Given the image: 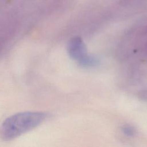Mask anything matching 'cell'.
<instances>
[{"label": "cell", "instance_id": "cell-1", "mask_svg": "<svg viewBox=\"0 0 147 147\" xmlns=\"http://www.w3.org/2000/svg\"><path fill=\"white\" fill-rule=\"evenodd\" d=\"M45 119L41 112L25 111L14 114L6 118L0 126V137L10 141L40 125Z\"/></svg>", "mask_w": 147, "mask_h": 147}, {"label": "cell", "instance_id": "cell-2", "mask_svg": "<svg viewBox=\"0 0 147 147\" xmlns=\"http://www.w3.org/2000/svg\"><path fill=\"white\" fill-rule=\"evenodd\" d=\"M69 55L72 58L77 60L80 63L87 56L85 45L80 38L72 39L68 46Z\"/></svg>", "mask_w": 147, "mask_h": 147}, {"label": "cell", "instance_id": "cell-3", "mask_svg": "<svg viewBox=\"0 0 147 147\" xmlns=\"http://www.w3.org/2000/svg\"><path fill=\"white\" fill-rule=\"evenodd\" d=\"M123 131L125 134H126L127 136H130L134 135L135 133V131H134V129H133L132 127H131L130 126H125V127H123Z\"/></svg>", "mask_w": 147, "mask_h": 147}]
</instances>
